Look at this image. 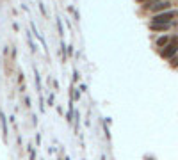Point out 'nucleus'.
I'll list each match as a JSON object with an SVG mask.
<instances>
[{
	"instance_id": "39448f33",
	"label": "nucleus",
	"mask_w": 178,
	"mask_h": 160,
	"mask_svg": "<svg viewBox=\"0 0 178 160\" xmlns=\"http://www.w3.org/2000/svg\"><path fill=\"white\" fill-rule=\"evenodd\" d=\"M0 121H2V126H4V135H7V125H5V117L2 112H0Z\"/></svg>"
},
{
	"instance_id": "f257e3e1",
	"label": "nucleus",
	"mask_w": 178,
	"mask_h": 160,
	"mask_svg": "<svg viewBox=\"0 0 178 160\" xmlns=\"http://www.w3.org/2000/svg\"><path fill=\"white\" fill-rule=\"evenodd\" d=\"M178 16V11H162L155 12V16L151 18V23H171V20Z\"/></svg>"
},
{
	"instance_id": "7ed1b4c3",
	"label": "nucleus",
	"mask_w": 178,
	"mask_h": 160,
	"mask_svg": "<svg viewBox=\"0 0 178 160\" xmlns=\"http://www.w3.org/2000/svg\"><path fill=\"white\" fill-rule=\"evenodd\" d=\"M169 27H171V23H150V29L153 32H166V30H169Z\"/></svg>"
},
{
	"instance_id": "f03ea898",
	"label": "nucleus",
	"mask_w": 178,
	"mask_h": 160,
	"mask_svg": "<svg viewBox=\"0 0 178 160\" xmlns=\"http://www.w3.org/2000/svg\"><path fill=\"white\" fill-rule=\"evenodd\" d=\"M176 52H178V37H173L166 46H164L160 55H162V59H173L176 55Z\"/></svg>"
},
{
	"instance_id": "0eeeda50",
	"label": "nucleus",
	"mask_w": 178,
	"mask_h": 160,
	"mask_svg": "<svg viewBox=\"0 0 178 160\" xmlns=\"http://www.w3.org/2000/svg\"><path fill=\"white\" fill-rule=\"evenodd\" d=\"M68 55H73V46H68Z\"/></svg>"
},
{
	"instance_id": "423d86ee",
	"label": "nucleus",
	"mask_w": 178,
	"mask_h": 160,
	"mask_svg": "<svg viewBox=\"0 0 178 160\" xmlns=\"http://www.w3.org/2000/svg\"><path fill=\"white\" fill-rule=\"evenodd\" d=\"M171 66H175V68H176V66H178V57H175V59H171Z\"/></svg>"
},
{
	"instance_id": "6e6552de",
	"label": "nucleus",
	"mask_w": 178,
	"mask_h": 160,
	"mask_svg": "<svg viewBox=\"0 0 178 160\" xmlns=\"http://www.w3.org/2000/svg\"><path fill=\"white\" fill-rule=\"evenodd\" d=\"M137 2H148V0H137Z\"/></svg>"
},
{
	"instance_id": "20e7f679",
	"label": "nucleus",
	"mask_w": 178,
	"mask_h": 160,
	"mask_svg": "<svg viewBox=\"0 0 178 160\" xmlns=\"http://www.w3.org/2000/svg\"><path fill=\"white\" fill-rule=\"evenodd\" d=\"M167 43H169V37H167V36H162V37L157 39V46H159V48H164Z\"/></svg>"
}]
</instances>
